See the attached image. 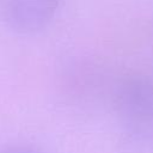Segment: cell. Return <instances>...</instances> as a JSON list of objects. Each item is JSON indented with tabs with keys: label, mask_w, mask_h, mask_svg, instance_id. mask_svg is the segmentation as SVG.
Wrapping results in <instances>:
<instances>
[{
	"label": "cell",
	"mask_w": 153,
	"mask_h": 153,
	"mask_svg": "<svg viewBox=\"0 0 153 153\" xmlns=\"http://www.w3.org/2000/svg\"><path fill=\"white\" fill-rule=\"evenodd\" d=\"M2 153H43L42 151L35 148V147H29V146H18V147H12L6 149Z\"/></svg>",
	"instance_id": "3957f363"
},
{
	"label": "cell",
	"mask_w": 153,
	"mask_h": 153,
	"mask_svg": "<svg viewBox=\"0 0 153 153\" xmlns=\"http://www.w3.org/2000/svg\"><path fill=\"white\" fill-rule=\"evenodd\" d=\"M61 0H0V13L11 29L30 33L51 20Z\"/></svg>",
	"instance_id": "7a4b0ae2"
},
{
	"label": "cell",
	"mask_w": 153,
	"mask_h": 153,
	"mask_svg": "<svg viewBox=\"0 0 153 153\" xmlns=\"http://www.w3.org/2000/svg\"><path fill=\"white\" fill-rule=\"evenodd\" d=\"M115 108L130 134H153V76L134 74L122 80L115 92Z\"/></svg>",
	"instance_id": "6da1fadb"
}]
</instances>
